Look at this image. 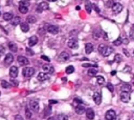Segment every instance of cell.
Returning <instances> with one entry per match:
<instances>
[{
    "mask_svg": "<svg viewBox=\"0 0 134 120\" xmlns=\"http://www.w3.org/2000/svg\"><path fill=\"white\" fill-rule=\"evenodd\" d=\"M99 52L101 53L103 56H105V57H108L109 55H111V54L113 53V48H111V46H107L105 44H101L99 46Z\"/></svg>",
    "mask_w": 134,
    "mask_h": 120,
    "instance_id": "1",
    "label": "cell"
},
{
    "mask_svg": "<svg viewBox=\"0 0 134 120\" xmlns=\"http://www.w3.org/2000/svg\"><path fill=\"white\" fill-rule=\"evenodd\" d=\"M22 74H23L24 77L30 78V77H31V76L35 74V68H34V67H25V68H23Z\"/></svg>",
    "mask_w": 134,
    "mask_h": 120,
    "instance_id": "2",
    "label": "cell"
},
{
    "mask_svg": "<svg viewBox=\"0 0 134 120\" xmlns=\"http://www.w3.org/2000/svg\"><path fill=\"white\" fill-rule=\"evenodd\" d=\"M48 9H49V5H48L47 2H40V3L38 4L36 11H37L38 13H42L43 11H46V10H48Z\"/></svg>",
    "mask_w": 134,
    "mask_h": 120,
    "instance_id": "3",
    "label": "cell"
},
{
    "mask_svg": "<svg viewBox=\"0 0 134 120\" xmlns=\"http://www.w3.org/2000/svg\"><path fill=\"white\" fill-rule=\"evenodd\" d=\"M69 58H70V55L67 52H62V53H60L58 59H59L60 62H66V61L69 60Z\"/></svg>",
    "mask_w": 134,
    "mask_h": 120,
    "instance_id": "4",
    "label": "cell"
},
{
    "mask_svg": "<svg viewBox=\"0 0 134 120\" xmlns=\"http://www.w3.org/2000/svg\"><path fill=\"white\" fill-rule=\"evenodd\" d=\"M13 61H14V56H13V54H12V53H8V54L5 55V58H4V61H3L4 65H9V64H12V63H13Z\"/></svg>",
    "mask_w": 134,
    "mask_h": 120,
    "instance_id": "5",
    "label": "cell"
},
{
    "mask_svg": "<svg viewBox=\"0 0 134 120\" xmlns=\"http://www.w3.org/2000/svg\"><path fill=\"white\" fill-rule=\"evenodd\" d=\"M105 117H106V120H114V119H116V113L113 110H109L106 113Z\"/></svg>",
    "mask_w": 134,
    "mask_h": 120,
    "instance_id": "6",
    "label": "cell"
},
{
    "mask_svg": "<svg viewBox=\"0 0 134 120\" xmlns=\"http://www.w3.org/2000/svg\"><path fill=\"white\" fill-rule=\"evenodd\" d=\"M67 44H68V46H69L70 48L74 50V48H78V46H79V42H78V40L75 38H71V39L68 40Z\"/></svg>",
    "mask_w": 134,
    "mask_h": 120,
    "instance_id": "7",
    "label": "cell"
},
{
    "mask_svg": "<svg viewBox=\"0 0 134 120\" xmlns=\"http://www.w3.org/2000/svg\"><path fill=\"white\" fill-rule=\"evenodd\" d=\"M123 11V5H121V3H114V5L112 6V12H113V14H115V15H117L119 14L121 12Z\"/></svg>",
    "mask_w": 134,
    "mask_h": 120,
    "instance_id": "8",
    "label": "cell"
},
{
    "mask_svg": "<svg viewBox=\"0 0 134 120\" xmlns=\"http://www.w3.org/2000/svg\"><path fill=\"white\" fill-rule=\"evenodd\" d=\"M17 61H18V63L20 65H27V64H30V60H28L26 57H24V56H18Z\"/></svg>",
    "mask_w": 134,
    "mask_h": 120,
    "instance_id": "9",
    "label": "cell"
},
{
    "mask_svg": "<svg viewBox=\"0 0 134 120\" xmlns=\"http://www.w3.org/2000/svg\"><path fill=\"white\" fill-rule=\"evenodd\" d=\"M121 99L123 102H125V103H127V102L130 101V93L128 92H121Z\"/></svg>",
    "mask_w": 134,
    "mask_h": 120,
    "instance_id": "10",
    "label": "cell"
},
{
    "mask_svg": "<svg viewBox=\"0 0 134 120\" xmlns=\"http://www.w3.org/2000/svg\"><path fill=\"white\" fill-rule=\"evenodd\" d=\"M46 31H47L48 33L52 34V35H56V34H58V32H59V28L56 25H48Z\"/></svg>",
    "mask_w": 134,
    "mask_h": 120,
    "instance_id": "11",
    "label": "cell"
},
{
    "mask_svg": "<svg viewBox=\"0 0 134 120\" xmlns=\"http://www.w3.org/2000/svg\"><path fill=\"white\" fill-rule=\"evenodd\" d=\"M43 70H44L45 73H47V74H52V73L55 72V68H53V67L50 65L49 63H46V64L43 65Z\"/></svg>",
    "mask_w": 134,
    "mask_h": 120,
    "instance_id": "12",
    "label": "cell"
},
{
    "mask_svg": "<svg viewBox=\"0 0 134 120\" xmlns=\"http://www.w3.org/2000/svg\"><path fill=\"white\" fill-rule=\"evenodd\" d=\"M93 101L95 102L97 105L101 104V102H102V95H101V93H99V92L94 93V94H93Z\"/></svg>",
    "mask_w": 134,
    "mask_h": 120,
    "instance_id": "13",
    "label": "cell"
},
{
    "mask_svg": "<svg viewBox=\"0 0 134 120\" xmlns=\"http://www.w3.org/2000/svg\"><path fill=\"white\" fill-rule=\"evenodd\" d=\"M37 78H38L39 81H45V80L49 79V75H48L47 73H39Z\"/></svg>",
    "mask_w": 134,
    "mask_h": 120,
    "instance_id": "14",
    "label": "cell"
},
{
    "mask_svg": "<svg viewBox=\"0 0 134 120\" xmlns=\"http://www.w3.org/2000/svg\"><path fill=\"white\" fill-rule=\"evenodd\" d=\"M9 76H11L12 78H16L17 76H18V68L16 67H12L9 68Z\"/></svg>",
    "mask_w": 134,
    "mask_h": 120,
    "instance_id": "15",
    "label": "cell"
},
{
    "mask_svg": "<svg viewBox=\"0 0 134 120\" xmlns=\"http://www.w3.org/2000/svg\"><path fill=\"white\" fill-rule=\"evenodd\" d=\"M30 110H33L34 112H38L39 111V103H38V101H30Z\"/></svg>",
    "mask_w": 134,
    "mask_h": 120,
    "instance_id": "16",
    "label": "cell"
},
{
    "mask_svg": "<svg viewBox=\"0 0 134 120\" xmlns=\"http://www.w3.org/2000/svg\"><path fill=\"white\" fill-rule=\"evenodd\" d=\"M84 112H86V110H85V107H84V105L83 104H79V105L75 106V113H77V114L82 115Z\"/></svg>",
    "mask_w": 134,
    "mask_h": 120,
    "instance_id": "17",
    "label": "cell"
},
{
    "mask_svg": "<svg viewBox=\"0 0 134 120\" xmlns=\"http://www.w3.org/2000/svg\"><path fill=\"white\" fill-rule=\"evenodd\" d=\"M85 52H86V54H90V53L93 52V44L90 42L86 43V44H85Z\"/></svg>",
    "mask_w": 134,
    "mask_h": 120,
    "instance_id": "18",
    "label": "cell"
},
{
    "mask_svg": "<svg viewBox=\"0 0 134 120\" xmlns=\"http://www.w3.org/2000/svg\"><path fill=\"white\" fill-rule=\"evenodd\" d=\"M38 42V37L37 36H31V37L30 38V40H28V45L30 46H34L36 45Z\"/></svg>",
    "mask_w": 134,
    "mask_h": 120,
    "instance_id": "19",
    "label": "cell"
},
{
    "mask_svg": "<svg viewBox=\"0 0 134 120\" xmlns=\"http://www.w3.org/2000/svg\"><path fill=\"white\" fill-rule=\"evenodd\" d=\"M86 117L88 118L89 120H92L94 118V112L92 109H88L86 110Z\"/></svg>",
    "mask_w": 134,
    "mask_h": 120,
    "instance_id": "20",
    "label": "cell"
},
{
    "mask_svg": "<svg viewBox=\"0 0 134 120\" xmlns=\"http://www.w3.org/2000/svg\"><path fill=\"white\" fill-rule=\"evenodd\" d=\"M11 21H12V22H11L12 25L16 26V25H18V24L21 23V18H20V17H18V16H16V17H14Z\"/></svg>",
    "mask_w": 134,
    "mask_h": 120,
    "instance_id": "21",
    "label": "cell"
},
{
    "mask_svg": "<svg viewBox=\"0 0 134 120\" xmlns=\"http://www.w3.org/2000/svg\"><path fill=\"white\" fill-rule=\"evenodd\" d=\"M20 29H21V31L22 32H24V33H26V32L30 31V26H28V24L26 22L20 23Z\"/></svg>",
    "mask_w": 134,
    "mask_h": 120,
    "instance_id": "22",
    "label": "cell"
},
{
    "mask_svg": "<svg viewBox=\"0 0 134 120\" xmlns=\"http://www.w3.org/2000/svg\"><path fill=\"white\" fill-rule=\"evenodd\" d=\"M9 50H11L12 53H16L17 51H18V48H17L16 43H14V42H9Z\"/></svg>",
    "mask_w": 134,
    "mask_h": 120,
    "instance_id": "23",
    "label": "cell"
},
{
    "mask_svg": "<svg viewBox=\"0 0 134 120\" xmlns=\"http://www.w3.org/2000/svg\"><path fill=\"white\" fill-rule=\"evenodd\" d=\"M97 72H99V71L96 70V67H92V68H90V70H88V75L90 77H94V76L97 75Z\"/></svg>",
    "mask_w": 134,
    "mask_h": 120,
    "instance_id": "24",
    "label": "cell"
},
{
    "mask_svg": "<svg viewBox=\"0 0 134 120\" xmlns=\"http://www.w3.org/2000/svg\"><path fill=\"white\" fill-rule=\"evenodd\" d=\"M121 92H128V93H130L131 92V86L129 84H123L121 85Z\"/></svg>",
    "mask_w": 134,
    "mask_h": 120,
    "instance_id": "25",
    "label": "cell"
},
{
    "mask_svg": "<svg viewBox=\"0 0 134 120\" xmlns=\"http://www.w3.org/2000/svg\"><path fill=\"white\" fill-rule=\"evenodd\" d=\"M14 17H13V14L12 13H4L3 14V19L4 20H6V21H9V20H12Z\"/></svg>",
    "mask_w": 134,
    "mask_h": 120,
    "instance_id": "26",
    "label": "cell"
},
{
    "mask_svg": "<svg viewBox=\"0 0 134 120\" xmlns=\"http://www.w3.org/2000/svg\"><path fill=\"white\" fill-rule=\"evenodd\" d=\"M92 8H93V4H91L89 1H88V2H86V5H85V9H86V11L88 12V14L91 13Z\"/></svg>",
    "mask_w": 134,
    "mask_h": 120,
    "instance_id": "27",
    "label": "cell"
},
{
    "mask_svg": "<svg viewBox=\"0 0 134 120\" xmlns=\"http://www.w3.org/2000/svg\"><path fill=\"white\" fill-rule=\"evenodd\" d=\"M28 11V6H24V5H19V12L21 14H26Z\"/></svg>",
    "mask_w": 134,
    "mask_h": 120,
    "instance_id": "28",
    "label": "cell"
},
{
    "mask_svg": "<svg viewBox=\"0 0 134 120\" xmlns=\"http://www.w3.org/2000/svg\"><path fill=\"white\" fill-rule=\"evenodd\" d=\"M92 36H93V39H95V40H96V39H99V36H101V31H99V30H94Z\"/></svg>",
    "mask_w": 134,
    "mask_h": 120,
    "instance_id": "29",
    "label": "cell"
},
{
    "mask_svg": "<svg viewBox=\"0 0 134 120\" xmlns=\"http://www.w3.org/2000/svg\"><path fill=\"white\" fill-rule=\"evenodd\" d=\"M96 82H97V84H99V85L104 84L105 79H104L103 76H97V77H96Z\"/></svg>",
    "mask_w": 134,
    "mask_h": 120,
    "instance_id": "30",
    "label": "cell"
},
{
    "mask_svg": "<svg viewBox=\"0 0 134 120\" xmlns=\"http://www.w3.org/2000/svg\"><path fill=\"white\" fill-rule=\"evenodd\" d=\"M25 115H26V118L27 119H30L31 118V112H30V107L28 106H26L25 107Z\"/></svg>",
    "mask_w": 134,
    "mask_h": 120,
    "instance_id": "31",
    "label": "cell"
},
{
    "mask_svg": "<svg viewBox=\"0 0 134 120\" xmlns=\"http://www.w3.org/2000/svg\"><path fill=\"white\" fill-rule=\"evenodd\" d=\"M26 21L30 23H35L36 21H37V19H36L35 16H28L27 18H26Z\"/></svg>",
    "mask_w": 134,
    "mask_h": 120,
    "instance_id": "32",
    "label": "cell"
},
{
    "mask_svg": "<svg viewBox=\"0 0 134 120\" xmlns=\"http://www.w3.org/2000/svg\"><path fill=\"white\" fill-rule=\"evenodd\" d=\"M121 43H123V39H121V37H118L116 40H114L113 41V44L115 45V46H118V45H121Z\"/></svg>",
    "mask_w": 134,
    "mask_h": 120,
    "instance_id": "33",
    "label": "cell"
},
{
    "mask_svg": "<svg viewBox=\"0 0 134 120\" xmlns=\"http://www.w3.org/2000/svg\"><path fill=\"white\" fill-rule=\"evenodd\" d=\"M1 86L3 87V89H9V87H11V84H9L8 81H5V80H2L1 81Z\"/></svg>",
    "mask_w": 134,
    "mask_h": 120,
    "instance_id": "34",
    "label": "cell"
},
{
    "mask_svg": "<svg viewBox=\"0 0 134 120\" xmlns=\"http://www.w3.org/2000/svg\"><path fill=\"white\" fill-rule=\"evenodd\" d=\"M121 60H123V58H121V56L119 55V54H116V55L114 56V61H115L116 63H119Z\"/></svg>",
    "mask_w": 134,
    "mask_h": 120,
    "instance_id": "35",
    "label": "cell"
},
{
    "mask_svg": "<svg viewBox=\"0 0 134 120\" xmlns=\"http://www.w3.org/2000/svg\"><path fill=\"white\" fill-rule=\"evenodd\" d=\"M73 72H74V67H72V65H69V67H66V73L67 74H72Z\"/></svg>",
    "mask_w": 134,
    "mask_h": 120,
    "instance_id": "36",
    "label": "cell"
},
{
    "mask_svg": "<svg viewBox=\"0 0 134 120\" xmlns=\"http://www.w3.org/2000/svg\"><path fill=\"white\" fill-rule=\"evenodd\" d=\"M30 0H21L20 1V5H24V6H28L30 5Z\"/></svg>",
    "mask_w": 134,
    "mask_h": 120,
    "instance_id": "37",
    "label": "cell"
},
{
    "mask_svg": "<svg viewBox=\"0 0 134 120\" xmlns=\"http://www.w3.org/2000/svg\"><path fill=\"white\" fill-rule=\"evenodd\" d=\"M83 103V101L81 99H79V98H75V99L73 100V104L77 106V105H79V104H82Z\"/></svg>",
    "mask_w": 134,
    "mask_h": 120,
    "instance_id": "38",
    "label": "cell"
},
{
    "mask_svg": "<svg viewBox=\"0 0 134 120\" xmlns=\"http://www.w3.org/2000/svg\"><path fill=\"white\" fill-rule=\"evenodd\" d=\"M83 67L92 68V67H96V65H95V64H90V63H84V64H83Z\"/></svg>",
    "mask_w": 134,
    "mask_h": 120,
    "instance_id": "39",
    "label": "cell"
},
{
    "mask_svg": "<svg viewBox=\"0 0 134 120\" xmlns=\"http://www.w3.org/2000/svg\"><path fill=\"white\" fill-rule=\"evenodd\" d=\"M58 118H59V120H68L66 115H63V114H60L59 116H58Z\"/></svg>",
    "mask_w": 134,
    "mask_h": 120,
    "instance_id": "40",
    "label": "cell"
},
{
    "mask_svg": "<svg viewBox=\"0 0 134 120\" xmlns=\"http://www.w3.org/2000/svg\"><path fill=\"white\" fill-rule=\"evenodd\" d=\"M50 111H52V109H50V106L45 107V113H44V115H45V116H48V115L50 114Z\"/></svg>",
    "mask_w": 134,
    "mask_h": 120,
    "instance_id": "41",
    "label": "cell"
},
{
    "mask_svg": "<svg viewBox=\"0 0 134 120\" xmlns=\"http://www.w3.org/2000/svg\"><path fill=\"white\" fill-rule=\"evenodd\" d=\"M4 53H5V48H4L3 45L0 44V56H2Z\"/></svg>",
    "mask_w": 134,
    "mask_h": 120,
    "instance_id": "42",
    "label": "cell"
},
{
    "mask_svg": "<svg viewBox=\"0 0 134 120\" xmlns=\"http://www.w3.org/2000/svg\"><path fill=\"white\" fill-rule=\"evenodd\" d=\"M113 5H114V2L112 1V0H109V1L106 3V6H108V8H112Z\"/></svg>",
    "mask_w": 134,
    "mask_h": 120,
    "instance_id": "43",
    "label": "cell"
},
{
    "mask_svg": "<svg viewBox=\"0 0 134 120\" xmlns=\"http://www.w3.org/2000/svg\"><path fill=\"white\" fill-rule=\"evenodd\" d=\"M129 38L134 40V30H131L130 32H129Z\"/></svg>",
    "mask_w": 134,
    "mask_h": 120,
    "instance_id": "44",
    "label": "cell"
},
{
    "mask_svg": "<svg viewBox=\"0 0 134 120\" xmlns=\"http://www.w3.org/2000/svg\"><path fill=\"white\" fill-rule=\"evenodd\" d=\"M26 53H27V54H28V55H30V56H34V54H35V53H34V52H33V51H31V50H30V48H26Z\"/></svg>",
    "mask_w": 134,
    "mask_h": 120,
    "instance_id": "45",
    "label": "cell"
},
{
    "mask_svg": "<svg viewBox=\"0 0 134 120\" xmlns=\"http://www.w3.org/2000/svg\"><path fill=\"white\" fill-rule=\"evenodd\" d=\"M107 89H108L109 91H110V92H113V86H112V84L111 83H108V84H107Z\"/></svg>",
    "mask_w": 134,
    "mask_h": 120,
    "instance_id": "46",
    "label": "cell"
},
{
    "mask_svg": "<svg viewBox=\"0 0 134 120\" xmlns=\"http://www.w3.org/2000/svg\"><path fill=\"white\" fill-rule=\"evenodd\" d=\"M41 59L45 60L46 62H49V58H48L47 56H45V55H42V56H41Z\"/></svg>",
    "mask_w": 134,
    "mask_h": 120,
    "instance_id": "47",
    "label": "cell"
},
{
    "mask_svg": "<svg viewBox=\"0 0 134 120\" xmlns=\"http://www.w3.org/2000/svg\"><path fill=\"white\" fill-rule=\"evenodd\" d=\"M12 84H13V85H15V86H17V85H18V82H17L16 81V80H15V78H12Z\"/></svg>",
    "mask_w": 134,
    "mask_h": 120,
    "instance_id": "48",
    "label": "cell"
},
{
    "mask_svg": "<svg viewBox=\"0 0 134 120\" xmlns=\"http://www.w3.org/2000/svg\"><path fill=\"white\" fill-rule=\"evenodd\" d=\"M15 120H24V119L22 118V116H21V115H16V116H15Z\"/></svg>",
    "mask_w": 134,
    "mask_h": 120,
    "instance_id": "49",
    "label": "cell"
},
{
    "mask_svg": "<svg viewBox=\"0 0 134 120\" xmlns=\"http://www.w3.org/2000/svg\"><path fill=\"white\" fill-rule=\"evenodd\" d=\"M93 9H94V11H95L96 13H99V12H101L99 11V6H97L96 4H93Z\"/></svg>",
    "mask_w": 134,
    "mask_h": 120,
    "instance_id": "50",
    "label": "cell"
},
{
    "mask_svg": "<svg viewBox=\"0 0 134 120\" xmlns=\"http://www.w3.org/2000/svg\"><path fill=\"white\" fill-rule=\"evenodd\" d=\"M125 73H129V72H131V67H125V71H124Z\"/></svg>",
    "mask_w": 134,
    "mask_h": 120,
    "instance_id": "51",
    "label": "cell"
},
{
    "mask_svg": "<svg viewBox=\"0 0 134 120\" xmlns=\"http://www.w3.org/2000/svg\"><path fill=\"white\" fill-rule=\"evenodd\" d=\"M49 103H50V104H56V103H58V101H57V100L50 99V100H49Z\"/></svg>",
    "mask_w": 134,
    "mask_h": 120,
    "instance_id": "52",
    "label": "cell"
},
{
    "mask_svg": "<svg viewBox=\"0 0 134 120\" xmlns=\"http://www.w3.org/2000/svg\"><path fill=\"white\" fill-rule=\"evenodd\" d=\"M103 37H104L105 40H108V34H107V33H104V34H103Z\"/></svg>",
    "mask_w": 134,
    "mask_h": 120,
    "instance_id": "53",
    "label": "cell"
},
{
    "mask_svg": "<svg viewBox=\"0 0 134 120\" xmlns=\"http://www.w3.org/2000/svg\"><path fill=\"white\" fill-rule=\"evenodd\" d=\"M39 33H40L41 35H43V34H44V31H43L42 28H40V30H39Z\"/></svg>",
    "mask_w": 134,
    "mask_h": 120,
    "instance_id": "54",
    "label": "cell"
},
{
    "mask_svg": "<svg viewBox=\"0 0 134 120\" xmlns=\"http://www.w3.org/2000/svg\"><path fill=\"white\" fill-rule=\"evenodd\" d=\"M124 53H125V55H126V56H130V55H129V53H128V51H127V50H124Z\"/></svg>",
    "mask_w": 134,
    "mask_h": 120,
    "instance_id": "55",
    "label": "cell"
},
{
    "mask_svg": "<svg viewBox=\"0 0 134 120\" xmlns=\"http://www.w3.org/2000/svg\"><path fill=\"white\" fill-rule=\"evenodd\" d=\"M116 74V72H115V71H113V72H111V75L112 76H113V75H115Z\"/></svg>",
    "mask_w": 134,
    "mask_h": 120,
    "instance_id": "56",
    "label": "cell"
},
{
    "mask_svg": "<svg viewBox=\"0 0 134 120\" xmlns=\"http://www.w3.org/2000/svg\"><path fill=\"white\" fill-rule=\"evenodd\" d=\"M48 120H57V119L53 118V117H50V118H48Z\"/></svg>",
    "mask_w": 134,
    "mask_h": 120,
    "instance_id": "57",
    "label": "cell"
},
{
    "mask_svg": "<svg viewBox=\"0 0 134 120\" xmlns=\"http://www.w3.org/2000/svg\"><path fill=\"white\" fill-rule=\"evenodd\" d=\"M46 1H49V2H53V1H57V0H46Z\"/></svg>",
    "mask_w": 134,
    "mask_h": 120,
    "instance_id": "58",
    "label": "cell"
},
{
    "mask_svg": "<svg viewBox=\"0 0 134 120\" xmlns=\"http://www.w3.org/2000/svg\"><path fill=\"white\" fill-rule=\"evenodd\" d=\"M0 15H1V13H0Z\"/></svg>",
    "mask_w": 134,
    "mask_h": 120,
    "instance_id": "59",
    "label": "cell"
},
{
    "mask_svg": "<svg viewBox=\"0 0 134 120\" xmlns=\"http://www.w3.org/2000/svg\"><path fill=\"white\" fill-rule=\"evenodd\" d=\"M0 95H1V93H0Z\"/></svg>",
    "mask_w": 134,
    "mask_h": 120,
    "instance_id": "60",
    "label": "cell"
},
{
    "mask_svg": "<svg viewBox=\"0 0 134 120\" xmlns=\"http://www.w3.org/2000/svg\"><path fill=\"white\" fill-rule=\"evenodd\" d=\"M114 120H116V119H114Z\"/></svg>",
    "mask_w": 134,
    "mask_h": 120,
    "instance_id": "61",
    "label": "cell"
}]
</instances>
